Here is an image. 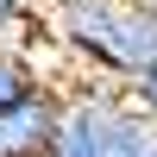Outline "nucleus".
<instances>
[{
    "mask_svg": "<svg viewBox=\"0 0 157 157\" xmlns=\"http://www.w3.org/2000/svg\"><path fill=\"white\" fill-rule=\"evenodd\" d=\"M151 157H157V145H151Z\"/></svg>",
    "mask_w": 157,
    "mask_h": 157,
    "instance_id": "nucleus-10",
    "label": "nucleus"
},
{
    "mask_svg": "<svg viewBox=\"0 0 157 157\" xmlns=\"http://www.w3.org/2000/svg\"><path fill=\"white\" fill-rule=\"evenodd\" d=\"M94 6H120V0H94Z\"/></svg>",
    "mask_w": 157,
    "mask_h": 157,
    "instance_id": "nucleus-8",
    "label": "nucleus"
},
{
    "mask_svg": "<svg viewBox=\"0 0 157 157\" xmlns=\"http://www.w3.org/2000/svg\"><path fill=\"white\" fill-rule=\"evenodd\" d=\"M145 69H157V13L138 0H120V19H113V50H107V82L132 88Z\"/></svg>",
    "mask_w": 157,
    "mask_h": 157,
    "instance_id": "nucleus-3",
    "label": "nucleus"
},
{
    "mask_svg": "<svg viewBox=\"0 0 157 157\" xmlns=\"http://www.w3.org/2000/svg\"><path fill=\"white\" fill-rule=\"evenodd\" d=\"M138 6H151V13H157V0H138Z\"/></svg>",
    "mask_w": 157,
    "mask_h": 157,
    "instance_id": "nucleus-9",
    "label": "nucleus"
},
{
    "mask_svg": "<svg viewBox=\"0 0 157 157\" xmlns=\"http://www.w3.org/2000/svg\"><path fill=\"white\" fill-rule=\"evenodd\" d=\"M126 107H132L138 120H145L151 132H157V69H145V75H138L132 88H126Z\"/></svg>",
    "mask_w": 157,
    "mask_h": 157,
    "instance_id": "nucleus-7",
    "label": "nucleus"
},
{
    "mask_svg": "<svg viewBox=\"0 0 157 157\" xmlns=\"http://www.w3.org/2000/svg\"><path fill=\"white\" fill-rule=\"evenodd\" d=\"M38 13H44V0H0V44L38 38Z\"/></svg>",
    "mask_w": 157,
    "mask_h": 157,
    "instance_id": "nucleus-6",
    "label": "nucleus"
},
{
    "mask_svg": "<svg viewBox=\"0 0 157 157\" xmlns=\"http://www.w3.org/2000/svg\"><path fill=\"white\" fill-rule=\"evenodd\" d=\"M57 132H63V82L0 113V157H50Z\"/></svg>",
    "mask_w": 157,
    "mask_h": 157,
    "instance_id": "nucleus-2",
    "label": "nucleus"
},
{
    "mask_svg": "<svg viewBox=\"0 0 157 157\" xmlns=\"http://www.w3.org/2000/svg\"><path fill=\"white\" fill-rule=\"evenodd\" d=\"M120 101H126V88L101 82V75L69 82V88H63V132H57V145H50V157H94V145H101V120H107Z\"/></svg>",
    "mask_w": 157,
    "mask_h": 157,
    "instance_id": "nucleus-1",
    "label": "nucleus"
},
{
    "mask_svg": "<svg viewBox=\"0 0 157 157\" xmlns=\"http://www.w3.org/2000/svg\"><path fill=\"white\" fill-rule=\"evenodd\" d=\"M38 88H50L44 69H32V57H25L19 44H0V113L19 107V101H32Z\"/></svg>",
    "mask_w": 157,
    "mask_h": 157,
    "instance_id": "nucleus-5",
    "label": "nucleus"
},
{
    "mask_svg": "<svg viewBox=\"0 0 157 157\" xmlns=\"http://www.w3.org/2000/svg\"><path fill=\"white\" fill-rule=\"evenodd\" d=\"M151 145H157V132L120 101V107L101 120V145H94V157H151Z\"/></svg>",
    "mask_w": 157,
    "mask_h": 157,
    "instance_id": "nucleus-4",
    "label": "nucleus"
}]
</instances>
